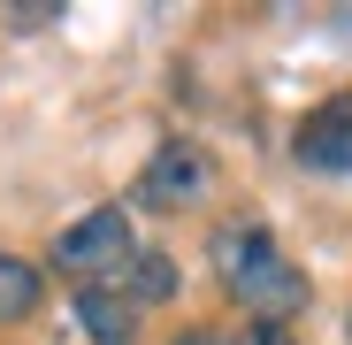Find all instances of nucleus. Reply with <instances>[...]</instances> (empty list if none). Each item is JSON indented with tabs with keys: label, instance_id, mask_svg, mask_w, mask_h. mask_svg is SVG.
Segmentation results:
<instances>
[{
	"label": "nucleus",
	"instance_id": "7",
	"mask_svg": "<svg viewBox=\"0 0 352 345\" xmlns=\"http://www.w3.org/2000/svg\"><path fill=\"white\" fill-rule=\"evenodd\" d=\"M131 276H138V300H168V292H176L168 253H138V261H131Z\"/></svg>",
	"mask_w": 352,
	"mask_h": 345
},
{
	"label": "nucleus",
	"instance_id": "4",
	"mask_svg": "<svg viewBox=\"0 0 352 345\" xmlns=\"http://www.w3.org/2000/svg\"><path fill=\"white\" fill-rule=\"evenodd\" d=\"M207 185H214L207 154H199L192 138H168V146L146 161V177H138V200H146V207H184V200H199Z\"/></svg>",
	"mask_w": 352,
	"mask_h": 345
},
{
	"label": "nucleus",
	"instance_id": "9",
	"mask_svg": "<svg viewBox=\"0 0 352 345\" xmlns=\"http://www.w3.org/2000/svg\"><path fill=\"white\" fill-rule=\"evenodd\" d=\"M16 23H46V16H62V8H54V0H23V8H8Z\"/></svg>",
	"mask_w": 352,
	"mask_h": 345
},
{
	"label": "nucleus",
	"instance_id": "6",
	"mask_svg": "<svg viewBox=\"0 0 352 345\" xmlns=\"http://www.w3.org/2000/svg\"><path fill=\"white\" fill-rule=\"evenodd\" d=\"M38 307V269L16 261V253H0V322H23Z\"/></svg>",
	"mask_w": 352,
	"mask_h": 345
},
{
	"label": "nucleus",
	"instance_id": "2",
	"mask_svg": "<svg viewBox=\"0 0 352 345\" xmlns=\"http://www.w3.org/2000/svg\"><path fill=\"white\" fill-rule=\"evenodd\" d=\"M54 261L77 269V276H100V269H131L138 261V238H131V215L123 207H92L77 215L62 238H54Z\"/></svg>",
	"mask_w": 352,
	"mask_h": 345
},
{
	"label": "nucleus",
	"instance_id": "1",
	"mask_svg": "<svg viewBox=\"0 0 352 345\" xmlns=\"http://www.w3.org/2000/svg\"><path fill=\"white\" fill-rule=\"evenodd\" d=\"M214 269H222V284H230V300L253 307V322H283V315L307 307V276L283 261V246L268 238L261 222L214 230Z\"/></svg>",
	"mask_w": 352,
	"mask_h": 345
},
{
	"label": "nucleus",
	"instance_id": "8",
	"mask_svg": "<svg viewBox=\"0 0 352 345\" xmlns=\"http://www.w3.org/2000/svg\"><path fill=\"white\" fill-rule=\"evenodd\" d=\"M245 345H291V322H245Z\"/></svg>",
	"mask_w": 352,
	"mask_h": 345
},
{
	"label": "nucleus",
	"instance_id": "5",
	"mask_svg": "<svg viewBox=\"0 0 352 345\" xmlns=\"http://www.w3.org/2000/svg\"><path fill=\"white\" fill-rule=\"evenodd\" d=\"M77 322H85L92 345H131V337H138L131 300H123V292H107V284H85V292H77Z\"/></svg>",
	"mask_w": 352,
	"mask_h": 345
},
{
	"label": "nucleus",
	"instance_id": "10",
	"mask_svg": "<svg viewBox=\"0 0 352 345\" xmlns=\"http://www.w3.org/2000/svg\"><path fill=\"white\" fill-rule=\"evenodd\" d=\"M176 345H222L214 330H184V337H176Z\"/></svg>",
	"mask_w": 352,
	"mask_h": 345
},
{
	"label": "nucleus",
	"instance_id": "3",
	"mask_svg": "<svg viewBox=\"0 0 352 345\" xmlns=\"http://www.w3.org/2000/svg\"><path fill=\"white\" fill-rule=\"evenodd\" d=\"M291 154H299V169L344 177V169H352V92L307 107V115H299V131H291Z\"/></svg>",
	"mask_w": 352,
	"mask_h": 345
}]
</instances>
